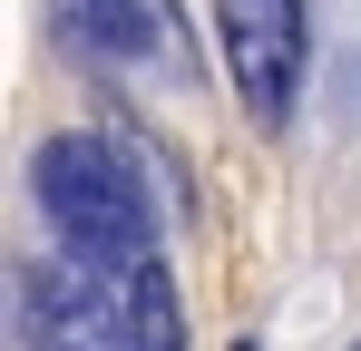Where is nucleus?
I'll use <instances>...</instances> for the list:
<instances>
[{
    "label": "nucleus",
    "instance_id": "f257e3e1",
    "mask_svg": "<svg viewBox=\"0 0 361 351\" xmlns=\"http://www.w3.org/2000/svg\"><path fill=\"white\" fill-rule=\"evenodd\" d=\"M30 195L59 234L68 264H98V273H137L157 264V205L127 156H108L98 137H49L30 156Z\"/></svg>",
    "mask_w": 361,
    "mask_h": 351
},
{
    "label": "nucleus",
    "instance_id": "f03ea898",
    "mask_svg": "<svg viewBox=\"0 0 361 351\" xmlns=\"http://www.w3.org/2000/svg\"><path fill=\"white\" fill-rule=\"evenodd\" d=\"M215 39L235 68V98L254 127H283L302 98V58H312V10L302 0H215Z\"/></svg>",
    "mask_w": 361,
    "mask_h": 351
},
{
    "label": "nucleus",
    "instance_id": "7ed1b4c3",
    "mask_svg": "<svg viewBox=\"0 0 361 351\" xmlns=\"http://www.w3.org/2000/svg\"><path fill=\"white\" fill-rule=\"evenodd\" d=\"M59 30L98 58L108 78L195 88V39H185V10H176V0H59Z\"/></svg>",
    "mask_w": 361,
    "mask_h": 351
},
{
    "label": "nucleus",
    "instance_id": "20e7f679",
    "mask_svg": "<svg viewBox=\"0 0 361 351\" xmlns=\"http://www.w3.org/2000/svg\"><path fill=\"white\" fill-rule=\"evenodd\" d=\"M235 351H254V342H235Z\"/></svg>",
    "mask_w": 361,
    "mask_h": 351
},
{
    "label": "nucleus",
    "instance_id": "39448f33",
    "mask_svg": "<svg viewBox=\"0 0 361 351\" xmlns=\"http://www.w3.org/2000/svg\"><path fill=\"white\" fill-rule=\"evenodd\" d=\"M352 351H361V342H352Z\"/></svg>",
    "mask_w": 361,
    "mask_h": 351
}]
</instances>
